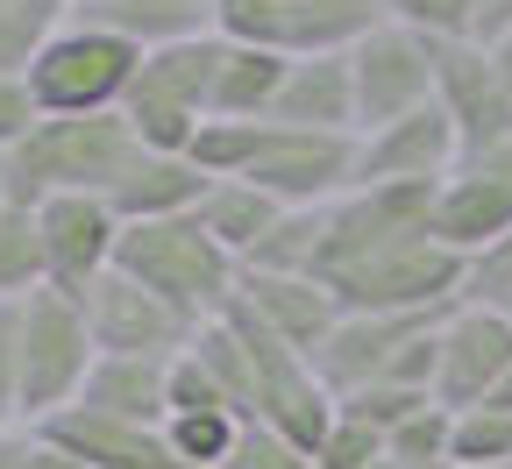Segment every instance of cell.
Returning a JSON list of instances; mask_svg holds the SVG:
<instances>
[{
	"instance_id": "obj_15",
	"label": "cell",
	"mask_w": 512,
	"mask_h": 469,
	"mask_svg": "<svg viewBox=\"0 0 512 469\" xmlns=\"http://www.w3.org/2000/svg\"><path fill=\"white\" fill-rule=\"evenodd\" d=\"M456 157H463L456 128H448V114L427 100L420 114L356 136V185H441L448 171H456Z\"/></svg>"
},
{
	"instance_id": "obj_25",
	"label": "cell",
	"mask_w": 512,
	"mask_h": 469,
	"mask_svg": "<svg viewBox=\"0 0 512 469\" xmlns=\"http://www.w3.org/2000/svg\"><path fill=\"white\" fill-rule=\"evenodd\" d=\"M64 29L57 0H8L0 8V79H29V64L43 57V43Z\"/></svg>"
},
{
	"instance_id": "obj_35",
	"label": "cell",
	"mask_w": 512,
	"mask_h": 469,
	"mask_svg": "<svg viewBox=\"0 0 512 469\" xmlns=\"http://www.w3.org/2000/svg\"><path fill=\"white\" fill-rule=\"evenodd\" d=\"M228 469H313V455L292 448V441L271 434V427L242 420V434H235V448H228Z\"/></svg>"
},
{
	"instance_id": "obj_13",
	"label": "cell",
	"mask_w": 512,
	"mask_h": 469,
	"mask_svg": "<svg viewBox=\"0 0 512 469\" xmlns=\"http://www.w3.org/2000/svg\"><path fill=\"white\" fill-rule=\"evenodd\" d=\"M434 57V107L448 114L463 157L512 143V93L498 86V64L484 43H427Z\"/></svg>"
},
{
	"instance_id": "obj_6",
	"label": "cell",
	"mask_w": 512,
	"mask_h": 469,
	"mask_svg": "<svg viewBox=\"0 0 512 469\" xmlns=\"http://www.w3.org/2000/svg\"><path fill=\"white\" fill-rule=\"evenodd\" d=\"M136 64H143L136 43H121V36L93 29V22L64 15V29L29 64V100H36L43 121H64V114H121Z\"/></svg>"
},
{
	"instance_id": "obj_44",
	"label": "cell",
	"mask_w": 512,
	"mask_h": 469,
	"mask_svg": "<svg viewBox=\"0 0 512 469\" xmlns=\"http://www.w3.org/2000/svg\"><path fill=\"white\" fill-rule=\"evenodd\" d=\"M370 469H448V462H399V455H377Z\"/></svg>"
},
{
	"instance_id": "obj_36",
	"label": "cell",
	"mask_w": 512,
	"mask_h": 469,
	"mask_svg": "<svg viewBox=\"0 0 512 469\" xmlns=\"http://www.w3.org/2000/svg\"><path fill=\"white\" fill-rule=\"evenodd\" d=\"M171 413H228V398H221V384L207 377V363L192 356V349H178L171 356Z\"/></svg>"
},
{
	"instance_id": "obj_42",
	"label": "cell",
	"mask_w": 512,
	"mask_h": 469,
	"mask_svg": "<svg viewBox=\"0 0 512 469\" xmlns=\"http://www.w3.org/2000/svg\"><path fill=\"white\" fill-rule=\"evenodd\" d=\"M0 469H22V427H0Z\"/></svg>"
},
{
	"instance_id": "obj_40",
	"label": "cell",
	"mask_w": 512,
	"mask_h": 469,
	"mask_svg": "<svg viewBox=\"0 0 512 469\" xmlns=\"http://www.w3.org/2000/svg\"><path fill=\"white\" fill-rule=\"evenodd\" d=\"M498 36H512V0H477V43L491 50Z\"/></svg>"
},
{
	"instance_id": "obj_14",
	"label": "cell",
	"mask_w": 512,
	"mask_h": 469,
	"mask_svg": "<svg viewBox=\"0 0 512 469\" xmlns=\"http://www.w3.org/2000/svg\"><path fill=\"white\" fill-rule=\"evenodd\" d=\"M448 313H456V306H448ZM448 313H342L335 334H328V349L313 356V377L328 384V398L363 391V384H377L384 370H392L420 334H434Z\"/></svg>"
},
{
	"instance_id": "obj_1",
	"label": "cell",
	"mask_w": 512,
	"mask_h": 469,
	"mask_svg": "<svg viewBox=\"0 0 512 469\" xmlns=\"http://www.w3.org/2000/svg\"><path fill=\"white\" fill-rule=\"evenodd\" d=\"M114 271L121 278H136L157 306H171L192 334H200L207 320L228 313L235 299V256L200 228V221H143V228H121L114 242Z\"/></svg>"
},
{
	"instance_id": "obj_32",
	"label": "cell",
	"mask_w": 512,
	"mask_h": 469,
	"mask_svg": "<svg viewBox=\"0 0 512 469\" xmlns=\"http://www.w3.org/2000/svg\"><path fill=\"white\" fill-rule=\"evenodd\" d=\"M491 462H512V413H498V406L456 413V434H448V469H491Z\"/></svg>"
},
{
	"instance_id": "obj_33",
	"label": "cell",
	"mask_w": 512,
	"mask_h": 469,
	"mask_svg": "<svg viewBox=\"0 0 512 469\" xmlns=\"http://www.w3.org/2000/svg\"><path fill=\"white\" fill-rule=\"evenodd\" d=\"M505 299H512V228H505L491 249H477V256L463 263V299H456V306H491V313H498Z\"/></svg>"
},
{
	"instance_id": "obj_9",
	"label": "cell",
	"mask_w": 512,
	"mask_h": 469,
	"mask_svg": "<svg viewBox=\"0 0 512 469\" xmlns=\"http://www.w3.org/2000/svg\"><path fill=\"white\" fill-rule=\"evenodd\" d=\"M349 86H356V136L384 121H406L434 100V57L413 29L377 22L356 50H349Z\"/></svg>"
},
{
	"instance_id": "obj_43",
	"label": "cell",
	"mask_w": 512,
	"mask_h": 469,
	"mask_svg": "<svg viewBox=\"0 0 512 469\" xmlns=\"http://www.w3.org/2000/svg\"><path fill=\"white\" fill-rule=\"evenodd\" d=\"M491 64H498V86L512 93V36H498V43H491Z\"/></svg>"
},
{
	"instance_id": "obj_45",
	"label": "cell",
	"mask_w": 512,
	"mask_h": 469,
	"mask_svg": "<svg viewBox=\"0 0 512 469\" xmlns=\"http://www.w3.org/2000/svg\"><path fill=\"white\" fill-rule=\"evenodd\" d=\"M491 406H498V413H512V377L498 384V398H491Z\"/></svg>"
},
{
	"instance_id": "obj_51",
	"label": "cell",
	"mask_w": 512,
	"mask_h": 469,
	"mask_svg": "<svg viewBox=\"0 0 512 469\" xmlns=\"http://www.w3.org/2000/svg\"><path fill=\"white\" fill-rule=\"evenodd\" d=\"M0 8H8V0H0Z\"/></svg>"
},
{
	"instance_id": "obj_18",
	"label": "cell",
	"mask_w": 512,
	"mask_h": 469,
	"mask_svg": "<svg viewBox=\"0 0 512 469\" xmlns=\"http://www.w3.org/2000/svg\"><path fill=\"white\" fill-rule=\"evenodd\" d=\"M214 192V178L192 164V157H157V150H136L128 171L114 178L107 207L121 228H143V221H185L200 214V199Z\"/></svg>"
},
{
	"instance_id": "obj_50",
	"label": "cell",
	"mask_w": 512,
	"mask_h": 469,
	"mask_svg": "<svg viewBox=\"0 0 512 469\" xmlns=\"http://www.w3.org/2000/svg\"><path fill=\"white\" fill-rule=\"evenodd\" d=\"M491 469H512V462H491Z\"/></svg>"
},
{
	"instance_id": "obj_30",
	"label": "cell",
	"mask_w": 512,
	"mask_h": 469,
	"mask_svg": "<svg viewBox=\"0 0 512 469\" xmlns=\"http://www.w3.org/2000/svg\"><path fill=\"white\" fill-rule=\"evenodd\" d=\"M420 406H434V391H406V384H363V391H342L335 398V413L356 420V427H370L377 441H392Z\"/></svg>"
},
{
	"instance_id": "obj_41",
	"label": "cell",
	"mask_w": 512,
	"mask_h": 469,
	"mask_svg": "<svg viewBox=\"0 0 512 469\" xmlns=\"http://www.w3.org/2000/svg\"><path fill=\"white\" fill-rule=\"evenodd\" d=\"M22 469H79V462H72V455H57L50 441H36V434L22 427Z\"/></svg>"
},
{
	"instance_id": "obj_23",
	"label": "cell",
	"mask_w": 512,
	"mask_h": 469,
	"mask_svg": "<svg viewBox=\"0 0 512 469\" xmlns=\"http://www.w3.org/2000/svg\"><path fill=\"white\" fill-rule=\"evenodd\" d=\"M292 64L271 57V50H249V43H228L221 36V64H214V107L207 121H271V100L285 86Z\"/></svg>"
},
{
	"instance_id": "obj_48",
	"label": "cell",
	"mask_w": 512,
	"mask_h": 469,
	"mask_svg": "<svg viewBox=\"0 0 512 469\" xmlns=\"http://www.w3.org/2000/svg\"><path fill=\"white\" fill-rule=\"evenodd\" d=\"M57 8H64V15H72V8H79V0H57Z\"/></svg>"
},
{
	"instance_id": "obj_7",
	"label": "cell",
	"mask_w": 512,
	"mask_h": 469,
	"mask_svg": "<svg viewBox=\"0 0 512 469\" xmlns=\"http://www.w3.org/2000/svg\"><path fill=\"white\" fill-rule=\"evenodd\" d=\"M384 22V0H221L214 36L271 50L285 64L299 57H342Z\"/></svg>"
},
{
	"instance_id": "obj_37",
	"label": "cell",
	"mask_w": 512,
	"mask_h": 469,
	"mask_svg": "<svg viewBox=\"0 0 512 469\" xmlns=\"http://www.w3.org/2000/svg\"><path fill=\"white\" fill-rule=\"evenodd\" d=\"M377 455H384V441H377L370 427H356V420H342V413H335L328 441L313 448V469H370Z\"/></svg>"
},
{
	"instance_id": "obj_22",
	"label": "cell",
	"mask_w": 512,
	"mask_h": 469,
	"mask_svg": "<svg viewBox=\"0 0 512 469\" xmlns=\"http://www.w3.org/2000/svg\"><path fill=\"white\" fill-rule=\"evenodd\" d=\"M72 22H93L136 50H164V43H185V36H207L214 29V8H192V0H79Z\"/></svg>"
},
{
	"instance_id": "obj_2",
	"label": "cell",
	"mask_w": 512,
	"mask_h": 469,
	"mask_svg": "<svg viewBox=\"0 0 512 469\" xmlns=\"http://www.w3.org/2000/svg\"><path fill=\"white\" fill-rule=\"evenodd\" d=\"M136 157L121 114H64V121H36L29 136L8 150V199L15 207H43L57 192H93L107 199L114 178Z\"/></svg>"
},
{
	"instance_id": "obj_11",
	"label": "cell",
	"mask_w": 512,
	"mask_h": 469,
	"mask_svg": "<svg viewBox=\"0 0 512 469\" xmlns=\"http://www.w3.org/2000/svg\"><path fill=\"white\" fill-rule=\"evenodd\" d=\"M512 377V320L491 306H456L441 320V363H434V406L477 413Z\"/></svg>"
},
{
	"instance_id": "obj_49",
	"label": "cell",
	"mask_w": 512,
	"mask_h": 469,
	"mask_svg": "<svg viewBox=\"0 0 512 469\" xmlns=\"http://www.w3.org/2000/svg\"><path fill=\"white\" fill-rule=\"evenodd\" d=\"M498 313H505V320H512V299H505V306H498Z\"/></svg>"
},
{
	"instance_id": "obj_47",
	"label": "cell",
	"mask_w": 512,
	"mask_h": 469,
	"mask_svg": "<svg viewBox=\"0 0 512 469\" xmlns=\"http://www.w3.org/2000/svg\"><path fill=\"white\" fill-rule=\"evenodd\" d=\"M192 8H221V0H192Z\"/></svg>"
},
{
	"instance_id": "obj_19",
	"label": "cell",
	"mask_w": 512,
	"mask_h": 469,
	"mask_svg": "<svg viewBox=\"0 0 512 469\" xmlns=\"http://www.w3.org/2000/svg\"><path fill=\"white\" fill-rule=\"evenodd\" d=\"M235 299L264 320L278 342L292 349V356H320L328 349V334H335V320H342V306L328 299V285H313V278H235Z\"/></svg>"
},
{
	"instance_id": "obj_3",
	"label": "cell",
	"mask_w": 512,
	"mask_h": 469,
	"mask_svg": "<svg viewBox=\"0 0 512 469\" xmlns=\"http://www.w3.org/2000/svg\"><path fill=\"white\" fill-rule=\"evenodd\" d=\"M434 192L441 185H356L335 207H320L313 285H342L413 242H434Z\"/></svg>"
},
{
	"instance_id": "obj_27",
	"label": "cell",
	"mask_w": 512,
	"mask_h": 469,
	"mask_svg": "<svg viewBox=\"0 0 512 469\" xmlns=\"http://www.w3.org/2000/svg\"><path fill=\"white\" fill-rule=\"evenodd\" d=\"M313 242H320V214H278V228L242 256L249 278H313Z\"/></svg>"
},
{
	"instance_id": "obj_26",
	"label": "cell",
	"mask_w": 512,
	"mask_h": 469,
	"mask_svg": "<svg viewBox=\"0 0 512 469\" xmlns=\"http://www.w3.org/2000/svg\"><path fill=\"white\" fill-rule=\"evenodd\" d=\"M29 292H43V235H36V207H0V299L22 306Z\"/></svg>"
},
{
	"instance_id": "obj_16",
	"label": "cell",
	"mask_w": 512,
	"mask_h": 469,
	"mask_svg": "<svg viewBox=\"0 0 512 469\" xmlns=\"http://www.w3.org/2000/svg\"><path fill=\"white\" fill-rule=\"evenodd\" d=\"M79 313H86V327H93V349H100V356H150V363H171V356L192 342V327H185L171 306H157L136 278H121V271H107V278L79 299Z\"/></svg>"
},
{
	"instance_id": "obj_5",
	"label": "cell",
	"mask_w": 512,
	"mask_h": 469,
	"mask_svg": "<svg viewBox=\"0 0 512 469\" xmlns=\"http://www.w3.org/2000/svg\"><path fill=\"white\" fill-rule=\"evenodd\" d=\"M100 349H93V327L79 313V299L64 292H29L22 299V384H15V427H36L64 406H79V391L93 377Z\"/></svg>"
},
{
	"instance_id": "obj_31",
	"label": "cell",
	"mask_w": 512,
	"mask_h": 469,
	"mask_svg": "<svg viewBox=\"0 0 512 469\" xmlns=\"http://www.w3.org/2000/svg\"><path fill=\"white\" fill-rule=\"evenodd\" d=\"M384 22L413 29L420 43H477V0H384Z\"/></svg>"
},
{
	"instance_id": "obj_20",
	"label": "cell",
	"mask_w": 512,
	"mask_h": 469,
	"mask_svg": "<svg viewBox=\"0 0 512 469\" xmlns=\"http://www.w3.org/2000/svg\"><path fill=\"white\" fill-rule=\"evenodd\" d=\"M278 128H313V136H356V86H349V50L342 57H299L278 100H271Z\"/></svg>"
},
{
	"instance_id": "obj_24",
	"label": "cell",
	"mask_w": 512,
	"mask_h": 469,
	"mask_svg": "<svg viewBox=\"0 0 512 469\" xmlns=\"http://www.w3.org/2000/svg\"><path fill=\"white\" fill-rule=\"evenodd\" d=\"M278 214H285V207H278L271 192H256V185H242V178H221V185L200 199V214H192V221H200V228L235 256V271H242V256L278 228Z\"/></svg>"
},
{
	"instance_id": "obj_39",
	"label": "cell",
	"mask_w": 512,
	"mask_h": 469,
	"mask_svg": "<svg viewBox=\"0 0 512 469\" xmlns=\"http://www.w3.org/2000/svg\"><path fill=\"white\" fill-rule=\"evenodd\" d=\"M36 121H43V114H36V100H29V79H0V157H8Z\"/></svg>"
},
{
	"instance_id": "obj_34",
	"label": "cell",
	"mask_w": 512,
	"mask_h": 469,
	"mask_svg": "<svg viewBox=\"0 0 512 469\" xmlns=\"http://www.w3.org/2000/svg\"><path fill=\"white\" fill-rule=\"evenodd\" d=\"M448 434H456V413L420 406L392 441H384V455H399V462H448Z\"/></svg>"
},
{
	"instance_id": "obj_17",
	"label": "cell",
	"mask_w": 512,
	"mask_h": 469,
	"mask_svg": "<svg viewBox=\"0 0 512 469\" xmlns=\"http://www.w3.org/2000/svg\"><path fill=\"white\" fill-rule=\"evenodd\" d=\"M29 434L50 441L57 455H72L79 469H178L164 448V427H128V420H107L93 406H64V413L36 420Z\"/></svg>"
},
{
	"instance_id": "obj_38",
	"label": "cell",
	"mask_w": 512,
	"mask_h": 469,
	"mask_svg": "<svg viewBox=\"0 0 512 469\" xmlns=\"http://www.w3.org/2000/svg\"><path fill=\"white\" fill-rule=\"evenodd\" d=\"M15 384H22V306L0 299V427H15Z\"/></svg>"
},
{
	"instance_id": "obj_4",
	"label": "cell",
	"mask_w": 512,
	"mask_h": 469,
	"mask_svg": "<svg viewBox=\"0 0 512 469\" xmlns=\"http://www.w3.org/2000/svg\"><path fill=\"white\" fill-rule=\"evenodd\" d=\"M214 64H221V36H185V43H164V50H143L136 79H128V100H121V121L136 150H157V157H185L192 136L207 128V107H214Z\"/></svg>"
},
{
	"instance_id": "obj_29",
	"label": "cell",
	"mask_w": 512,
	"mask_h": 469,
	"mask_svg": "<svg viewBox=\"0 0 512 469\" xmlns=\"http://www.w3.org/2000/svg\"><path fill=\"white\" fill-rule=\"evenodd\" d=\"M264 136H271V121H207L200 136H192V164H200L214 185L221 178H249V164H256V150H264Z\"/></svg>"
},
{
	"instance_id": "obj_10",
	"label": "cell",
	"mask_w": 512,
	"mask_h": 469,
	"mask_svg": "<svg viewBox=\"0 0 512 469\" xmlns=\"http://www.w3.org/2000/svg\"><path fill=\"white\" fill-rule=\"evenodd\" d=\"M36 235H43V285L64 292V299H86L114 271L121 221L93 192H57V199L36 207Z\"/></svg>"
},
{
	"instance_id": "obj_12",
	"label": "cell",
	"mask_w": 512,
	"mask_h": 469,
	"mask_svg": "<svg viewBox=\"0 0 512 469\" xmlns=\"http://www.w3.org/2000/svg\"><path fill=\"white\" fill-rule=\"evenodd\" d=\"M505 228H512V143L456 157V171H448L441 192H434V242L470 263Z\"/></svg>"
},
{
	"instance_id": "obj_28",
	"label": "cell",
	"mask_w": 512,
	"mask_h": 469,
	"mask_svg": "<svg viewBox=\"0 0 512 469\" xmlns=\"http://www.w3.org/2000/svg\"><path fill=\"white\" fill-rule=\"evenodd\" d=\"M235 434H242L235 413H171L164 420V448L178 469H228Z\"/></svg>"
},
{
	"instance_id": "obj_8",
	"label": "cell",
	"mask_w": 512,
	"mask_h": 469,
	"mask_svg": "<svg viewBox=\"0 0 512 469\" xmlns=\"http://www.w3.org/2000/svg\"><path fill=\"white\" fill-rule=\"evenodd\" d=\"M242 185L271 192L285 214H320L356 185V136H313V128H278L271 121V136H264Z\"/></svg>"
},
{
	"instance_id": "obj_46",
	"label": "cell",
	"mask_w": 512,
	"mask_h": 469,
	"mask_svg": "<svg viewBox=\"0 0 512 469\" xmlns=\"http://www.w3.org/2000/svg\"><path fill=\"white\" fill-rule=\"evenodd\" d=\"M0 207H15V199H8V157H0Z\"/></svg>"
},
{
	"instance_id": "obj_21",
	"label": "cell",
	"mask_w": 512,
	"mask_h": 469,
	"mask_svg": "<svg viewBox=\"0 0 512 469\" xmlns=\"http://www.w3.org/2000/svg\"><path fill=\"white\" fill-rule=\"evenodd\" d=\"M171 363H150V356H100L79 406L107 413V420H128V427H164L171 420Z\"/></svg>"
}]
</instances>
